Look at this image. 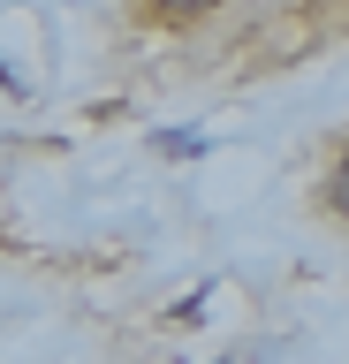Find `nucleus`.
Returning <instances> with one entry per match:
<instances>
[{"mask_svg": "<svg viewBox=\"0 0 349 364\" xmlns=\"http://www.w3.org/2000/svg\"><path fill=\"white\" fill-rule=\"evenodd\" d=\"M334 213H349V159L334 167Z\"/></svg>", "mask_w": 349, "mask_h": 364, "instance_id": "2", "label": "nucleus"}, {"mask_svg": "<svg viewBox=\"0 0 349 364\" xmlns=\"http://www.w3.org/2000/svg\"><path fill=\"white\" fill-rule=\"evenodd\" d=\"M213 0H160V16H205Z\"/></svg>", "mask_w": 349, "mask_h": 364, "instance_id": "1", "label": "nucleus"}]
</instances>
